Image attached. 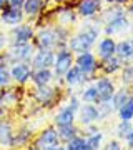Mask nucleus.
<instances>
[{"mask_svg":"<svg viewBox=\"0 0 133 150\" xmlns=\"http://www.w3.org/2000/svg\"><path fill=\"white\" fill-rule=\"evenodd\" d=\"M35 47L37 48H47V50H58L67 47V38L68 33L65 32L63 27H53V28H43L38 33H35Z\"/></svg>","mask_w":133,"mask_h":150,"instance_id":"nucleus-1","label":"nucleus"},{"mask_svg":"<svg viewBox=\"0 0 133 150\" xmlns=\"http://www.w3.org/2000/svg\"><path fill=\"white\" fill-rule=\"evenodd\" d=\"M100 35V25H88L83 30H80L78 33H75L73 37L68 38V48L73 54H83V52H90L93 45L98 40Z\"/></svg>","mask_w":133,"mask_h":150,"instance_id":"nucleus-2","label":"nucleus"},{"mask_svg":"<svg viewBox=\"0 0 133 150\" xmlns=\"http://www.w3.org/2000/svg\"><path fill=\"white\" fill-rule=\"evenodd\" d=\"M75 64V55L70 48L63 47L55 50V62H53V75L55 79H63V75L68 72V69Z\"/></svg>","mask_w":133,"mask_h":150,"instance_id":"nucleus-3","label":"nucleus"},{"mask_svg":"<svg viewBox=\"0 0 133 150\" xmlns=\"http://www.w3.org/2000/svg\"><path fill=\"white\" fill-rule=\"evenodd\" d=\"M58 144H62V142H60L58 132H57L55 125H48L43 130H40V134L33 140V147L38 150L52 149V147H55V145H58Z\"/></svg>","mask_w":133,"mask_h":150,"instance_id":"nucleus-4","label":"nucleus"},{"mask_svg":"<svg viewBox=\"0 0 133 150\" xmlns=\"http://www.w3.org/2000/svg\"><path fill=\"white\" fill-rule=\"evenodd\" d=\"M8 65L17 64V62H30L33 55V45L28 43H12L10 48L5 52Z\"/></svg>","mask_w":133,"mask_h":150,"instance_id":"nucleus-5","label":"nucleus"},{"mask_svg":"<svg viewBox=\"0 0 133 150\" xmlns=\"http://www.w3.org/2000/svg\"><path fill=\"white\" fill-rule=\"evenodd\" d=\"M75 65L83 72V75H85L88 80L91 79V75H95V72L100 69L98 60H96V57L91 54V52L77 54V57H75Z\"/></svg>","mask_w":133,"mask_h":150,"instance_id":"nucleus-6","label":"nucleus"},{"mask_svg":"<svg viewBox=\"0 0 133 150\" xmlns=\"http://www.w3.org/2000/svg\"><path fill=\"white\" fill-rule=\"evenodd\" d=\"M77 117H78V123L82 127H87L90 123H98L100 122V112H98L96 103H82L78 112H77Z\"/></svg>","mask_w":133,"mask_h":150,"instance_id":"nucleus-7","label":"nucleus"},{"mask_svg":"<svg viewBox=\"0 0 133 150\" xmlns=\"http://www.w3.org/2000/svg\"><path fill=\"white\" fill-rule=\"evenodd\" d=\"M32 65L30 62H17V64L10 65V75H12V82H17L20 85H25L30 82L32 79Z\"/></svg>","mask_w":133,"mask_h":150,"instance_id":"nucleus-8","label":"nucleus"},{"mask_svg":"<svg viewBox=\"0 0 133 150\" xmlns=\"http://www.w3.org/2000/svg\"><path fill=\"white\" fill-rule=\"evenodd\" d=\"M55 62V50H47V48H37V52L32 55L30 65L32 69H52Z\"/></svg>","mask_w":133,"mask_h":150,"instance_id":"nucleus-9","label":"nucleus"},{"mask_svg":"<svg viewBox=\"0 0 133 150\" xmlns=\"http://www.w3.org/2000/svg\"><path fill=\"white\" fill-rule=\"evenodd\" d=\"M95 87H96V92H98V103L110 102L112 97H113V93H115V90H117V87H115L113 80L108 77V75L98 77V79L95 80Z\"/></svg>","mask_w":133,"mask_h":150,"instance_id":"nucleus-10","label":"nucleus"},{"mask_svg":"<svg viewBox=\"0 0 133 150\" xmlns=\"http://www.w3.org/2000/svg\"><path fill=\"white\" fill-rule=\"evenodd\" d=\"M58 97V90L55 87H50V85H42V87H35L33 90V98L35 102L43 105V107H50L55 103Z\"/></svg>","mask_w":133,"mask_h":150,"instance_id":"nucleus-11","label":"nucleus"},{"mask_svg":"<svg viewBox=\"0 0 133 150\" xmlns=\"http://www.w3.org/2000/svg\"><path fill=\"white\" fill-rule=\"evenodd\" d=\"M33 37H35V30L30 23H18L10 32L12 43H28L33 40Z\"/></svg>","mask_w":133,"mask_h":150,"instance_id":"nucleus-12","label":"nucleus"},{"mask_svg":"<svg viewBox=\"0 0 133 150\" xmlns=\"http://www.w3.org/2000/svg\"><path fill=\"white\" fill-rule=\"evenodd\" d=\"M77 123V112L73 108L65 103L63 107H60L57 113L53 115V125L55 127H63V125H72Z\"/></svg>","mask_w":133,"mask_h":150,"instance_id":"nucleus-13","label":"nucleus"},{"mask_svg":"<svg viewBox=\"0 0 133 150\" xmlns=\"http://www.w3.org/2000/svg\"><path fill=\"white\" fill-rule=\"evenodd\" d=\"M128 28H130V20L125 15V17H118V18H113V20L106 22L105 25H103V32L108 37H112V35H117V33L127 32Z\"/></svg>","mask_w":133,"mask_h":150,"instance_id":"nucleus-14","label":"nucleus"},{"mask_svg":"<svg viewBox=\"0 0 133 150\" xmlns=\"http://www.w3.org/2000/svg\"><path fill=\"white\" fill-rule=\"evenodd\" d=\"M101 5V0H80L77 7V15L83 18H93L98 13Z\"/></svg>","mask_w":133,"mask_h":150,"instance_id":"nucleus-15","label":"nucleus"},{"mask_svg":"<svg viewBox=\"0 0 133 150\" xmlns=\"http://www.w3.org/2000/svg\"><path fill=\"white\" fill-rule=\"evenodd\" d=\"M23 17L25 15H23L22 8H15V7H10V5H7L5 8L2 10V13H0L2 22L7 23V25H12V27L22 23V22H23Z\"/></svg>","mask_w":133,"mask_h":150,"instance_id":"nucleus-16","label":"nucleus"},{"mask_svg":"<svg viewBox=\"0 0 133 150\" xmlns=\"http://www.w3.org/2000/svg\"><path fill=\"white\" fill-rule=\"evenodd\" d=\"M133 98V90L130 88V87H127V85H123V87H120V88H117L115 90V93H113V97H112V107H113V110L117 112L120 107H123L125 103L128 102V100H132Z\"/></svg>","mask_w":133,"mask_h":150,"instance_id":"nucleus-17","label":"nucleus"},{"mask_svg":"<svg viewBox=\"0 0 133 150\" xmlns=\"http://www.w3.org/2000/svg\"><path fill=\"white\" fill-rule=\"evenodd\" d=\"M115 47H117V42L112 37L106 35V37L100 38L98 43H96V54H98V57L101 60H105L108 57H113L115 55Z\"/></svg>","mask_w":133,"mask_h":150,"instance_id":"nucleus-18","label":"nucleus"},{"mask_svg":"<svg viewBox=\"0 0 133 150\" xmlns=\"http://www.w3.org/2000/svg\"><path fill=\"white\" fill-rule=\"evenodd\" d=\"M87 80H88V79L83 75V72H82L75 64L72 65V67L68 69V72L63 75V82L68 87H78V85H82V83L87 82Z\"/></svg>","mask_w":133,"mask_h":150,"instance_id":"nucleus-19","label":"nucleus"},{"mask_svg":"<svg viewBox=\"0 0 133 150\" xmlns=\"http://www.w3.org/2000/svg\"><path fill=\"white\" fill-rule=\"evenodd\" d=\"M115 55L123 62H133V38H127L117 43L115 47Z\"/></svg>","mask_w":133,"mask_h":150,"instance_id":"nucleus-20","label":"nucleus"},{"mask_svg":"<svg viewBox=\"0 0 133 150\" xmlns=\"http://www.w3.org/2000/svg\"><path fill=\"white\" fill-rule=\"evenodd\" d=\"M55 79L52 69H35L32 72V79L35 87H42V85H50V82Z\"/></svg>","mask_w":133,"mask_h":150,"instance_id":"nucleus-21","label":"nucleus"},{"mask_svg":"<svg viewBox=\"0 0 133 150\" xmlns=\"http://www.w3.org/2000/svg\"><path fill=\"white\" fill-rule=\"evenodd\" d=\"M123 65H125V62L122 59H118L117 55H113V57H108V59L101 60L98 70H101L103 75H113V74H117V72H120Z\"/></svg>","mask_w":133,"mask_h":150,"instance_id":"nucleus-22","label":"nucleus"},{"mask_svg":"<svg viewBox=\"0 0 133 150\" xmlns=\"http://www.w3.org/2000/svg\"><path fill=\"white\" fill-rule=\"evenodd\" d=\"M12 140H13V127L7 120H0V147L12 149Z\"/></svg>","mask_w":133,"mask_h":150,"instance_id":"nucleus-23","label":"nucleus"},{"mask_svg":"<svg viewBox=\"0 0 133 150\" xmlns=\"http://www.w3.org/2000/svg\"><path fill=\"white\" fill-rule=\"evenodd\" d=\"M43 7H45V0H25L22 12L27 17H37L43 10Z\"/></svg>","mask_w":133,"mask_h":150,"instance_id":"nucleus-24","label":"nucleus"},{"mask_svg":"<svg viewBox=\"0 0 133 150\" xmlns=\"http://www.w3.org/2000/svg\"><path fill=\"white\" fill-rule=\"evenodd\" d=\"M33 140V134L30 129H20L18 132H13V140H12V149L13 147H25L28 142Z\"/></svg>","mask_w":133,"mask_h":150,"instance_id":"nucleus-25","label":"nucleus"},{"mask_svg":"<svg viewBox=\"0 0 133 150\" xmlns=\"http://www.w3.org/2000/svg\"><path fill=\"white\" fill-rule=\"evenodd\" d=\"M57 132H58V137H60V142L65 144L68 142L70 139H73L75 135L82 134V130L77 123H72V125H63V127H57Z\"/></svg>","mask_w":133,"mask_h":150,"instance_id":"nucleus-26","label":"nucleus"},{"mask_svg":"<svg viewBox=\"0 0 133 150\" xmlns=\"http://www.w3.org/2000/svg\"><path fill=\"white\" fill-rule=\"evenodd\" d=\"M80 100L83 103H98V92H96L95 83H88V85L82 90Z\"/></svg>","mask_w":133,"mask_h":150,"instance_id":"nucleus-27","label":"nucleus"},{"mask_svg":"<svg viewBox=\"0 0 133 150\" xmlns=\"http://www.w3.org/2000/svg\"><path fill=\"white\" fill-rule=\"evenodd\" d=\"M65 149L67 150H82L87 145V137L83 134L75 135L73 139H70L68 142H65Z\"/></svg>","mask_w":133,"mask_h":150,"instance_id":"nucleus-28","label":"nucleus"},{"mask_svg":"<svg viewBox=\"0 0 133 150\" xmlns=\"http://www.w3.org/2000/svg\"><path fill=\"white\" fill-rule=\"evenodd\" d=\"M118 120H125V122H132L133 120V98L128 100L123 107H120L117 110Z\"/></svg>","mask_w":133,"mask_h":150,"instance_id":"nucleus-29","label":"nucleus"},{"mask_svg":"<svg viewBox=\"0 0 133 150\" xmlns=\"http://www.w3.org/2000/svg\"><path fill=\"white\" fill-rule=\"evenodd\" d=\"M87 137V145L88 147H91V149H95V150H100L101 149V145H103V132L101 130H98V132H93V134H88L85 135Z\"/></svg>","mask_w":133,"mask_h":150,"instance_id":"nucleus-30","label":"nucleus"},{"mask_svg":"<svg viewBox=\"0 0 133 150\" xmlns=\"http://www.w3.org/2000/svg\"><path fill=\"white\" fill-rule=\"evenodd\" d=\"M127 15V12H125V8L120 5H112L110 8H106L105 12H103V18H105L106 22L113 20V18H118V17H125Z\"/></svg>","mask_w":133,"mask_h":150,"instance_id":"nucleus-31","label":"nucleus"},{"mask_svg":"<svg viewBox=\"0 0 133 150\" xmlns=\"http://www.w3.org/2000/svg\"><path fill=\"white\" fill-rule=\"evenodd\" d=\"M132 122H125V120H118L117 127H115V137H117L118 140H125L127 139L128 132H130V129H132Z\"/></svg>","mask_w":133,"mask_h":150,"instance_id":"nucleus-32","label":"nucleus"},{"mask_svg":"<svg viewBox=\"0 0 133 150\" xmlns=\"http://www.w3.org/2000/svg\"><path fill=\"white\" fill-rule=\"evenodd\" d=\"M122 83L127 87L133 85V64L122 67Z\"/></svg>","mask_w":133,"mask_h":150,"instance_id":"nucleus-33","label":"nucleus"},{"mask_svg":"<svg viewBox=\"0 0 133 150\" xmlns=\"http://www.w3.org/2000/svg\"><path fill=\"white\" fill-rule=\"evenodd\" d=\"M12 83V75L8 65H0V88H5Z\"/></svg>","mask_w":133,"mask_h":150,"instance_id":"nucleus-34","label":"nucleus"},{"mask_svg":"<svg viewBox=\"0 0 133 150\" xmlns=\"http://www.w3.org/2000/svg\"><path fill=\"white\" fill-rule=\"evenodd\" d=\"M100 150H123L122 140H118V139H112V140H108L106 144L101 145V149H100Z\"/></svg>","mask_w":133,"mask_h":150,"instance_id":"nucleus-35","label":"nucleus"},{"mask_svg":"<svg viewBox=\"0 0 133 150\" xmlns=\"http://www.w3.org/2000/svg\"><path fill=\"white\" fill-rule=\"evenodd\" d=\"M60 18H62V22H73L75 18H77V13L75 12H72V10H65L63 13H60Z\"/></svg>","mask_w":133,"mask_h":150,"instance_id":"nucleus-36","label":"nucleus"},{"mask_svg":"<svg viewBox=\"0 0 133 150\" xmlns=\"http://www.w3.org/2000/svg\"><path fill=\"white\" fill-rule=\"evenodd\" d=\"M23 2H25V0H8V5L15 7V8H22V7H23Z\"/></svg>","mask_w":133,"mask_h":150,"instance_id":"nucleus-37","label":"nucleus"},{"mask_svg":"<svg viewBox=\"0 0 133 150\" xmlns=\"http://www.w3.org/2000/svg\"><path fill=\"white\" fill-rule=\"evenodd\" d=\"M125 142H127V144H133V125H132V129H130V132H128Z\"/></svg>","mask_w":133,"mask_h":150,"instance_id":"nucleus-38","label":"nucleus"},{"mask_svg":"<svg viewBox=\"0 0 133 150\" xmlns=\"http://www.w3.org/2000/svg\"><path fill=\"white\" fill-rule=\"evenodd\" d=\"M108 4H112V5H122V4H127L128 0H105Z\"/></svg>","mask_w":133,"mask_h":150,"instance_id":"nucleus-39","label":"nucleus"},{"mask_svg":"<svg viewBox=\"0 0 133 150\" xmlns=\"http://www.w3.org/2000/svg\"><path fill=\"white\" fill-rule=\"evenodd\" d=\"M47 150H67V149H65L63 144H58V145H55V147H52V149H47Z\"/></svg>","mask_w":133,"mask_h":150,"instance_id":"nucleus-40","label":"nucleus"},{"mask_svg":"<svg viewBox=\"0 0 133 150\" xmlns=\"http://www.w3.org/2000/svg\"><path fill=\"white\" fill-rule=\"evenodd\" d=\"M7 5H8V0H0V10H4Z\"/></svg>","mask_w":133,"mask_h":150,"instance_id":"nucleus-41","label":"nucleus"},{"mask_svg":"<svg viewBox=\"0 0 133 150\" xmlns=\"http://www.w3.org/2000/svg\"><path fill=\"white\" fill-rule=\"evenodd\" d=\"M128 12H130V13H132V15H133V2H132V4H130V5H128Z\"/></svg>","mask_w":133,"mask_h":150,"instance_id":"nucleus-42","label":"nucleus"},{"mask_svg":"<svg viewBox=\"0 0 133 150\" xmlns=\"http://www.w3.org/2000/svg\"><path fill=\"white\" fill-rule=\"evenodd\" d=\"M82 150H95V149H91V147H88V145H85V147H83Z\"/></svg>","mask_w":133,"mask_h":150,"instance_id":"nucleus-43","label":"nucleus"}]
</instances>
